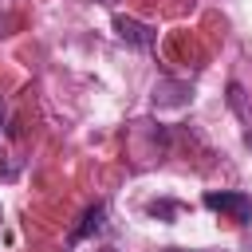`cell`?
<instances>
[{"mask_svg": "<svg viewBox=\"0 0 252 252\" xmlns=\"http://www.w3.org/2000/svg\"><path fill=\"white\" fill-rule=\"evenodd\" d=\"M244 252H252V236H244Z\"/></svg>", "mask_w": 252, "mask_h": 252, "instance_id": "ba28073f", "label": "cell"}, {"mask_svg": "<svg viewBox=\"0 0 252 252\" xmlns=\"http://www.w3.org/2000/svg\"><path fill=\"white\" fill-rule=\"evenodd\" d=\"M114 32H118L122 43H130V47H138V51H150V47L158 43V28L146 24V20H138V16H126V12L114 16Z\"/></svg>", "mask_w": 252, "mask_h": 252, "instance_id": "7a4b0ae2", "label": "cell"}, {"mask_svg": "<svg viewBox=\"0 0 252 252\" xmlns=\"http://www.w3.org/2000/svg\"><path fill=\"white\" fill-rule=\"evenodd\" d=\"M201 201H205V209L224 213L232 224H252V193H244V189H209Z\"/></svg>", "mask_w": 252, "mask_h": 252, "instance_id": "6da1fadb", "label": "cell"}, {"mask_svg": "<svg viewBox=\"0 0 252 252\" xmlns=\"http://www.w3.org/2000/svg\"><path fill=\"white\" fill-rule=\"evenodd\" d=\"M161 252H224V248H161Z\"/></svg>", "mask_w": 252, "mask_h": 252, "instance_id": "52a82bcc", "label": "cell"}, {"mask_svg": "<svg viewBox=\"0 0 252 252\" xmlns=\"http://www.w3.org/2000/svg\"><path fill=\"white\" fill-rule=\"evenodd\" d=\"M4 130H8V106H4V98H0V138H4Z\"/></svg>", "mask_w": 252, "mask_h": 252, "instance_id": "8992f818", "label": "cell"}, {"mask_svg": "<svg viewBox=\"0 0 252 252\" xmlns=\"http://www.w3.org/2000/svg\"><path fill=\"white\" fill-rule=\"evenodd\" d=\"M150 213H154V217H158V213H161V217H169V213H177V205H169V201H161V205H158V201H154V205H150Z\"/></svg>", "mask_w": 252, "mask_h": 252, "instance_id": "5b68a950", "label": "cell"}, {"mask_svg": "<svg viewBox=\"0 0 252 252\" xmlns=\"http://www.w3.org/2000/svg\"><path fill=\"white\" fill-rule=\"evenodd\" d=\"M102 220H106V205L102 201H94L83 217H79V224L71 228V244H79V240H87V236H94L98 228H102Z\"/></svg>", "mask_w": 252, "mask_h": 252, "instance_id": "277c9868", "label": "cell"}, {"mask_svg": "<svg viewBox=\"0 0 252 252\" xmlns=\"http://www.w3.org/2000/svg\"><path fill=\"white\" fill-rule=\"evenodd\" d=\"M193 98L189 83H177V79H158L154 83V106H185Z\"/></svg>", "mask_w": 252, "mask_h": 252, "instance_id": "3957f363", "label": "cell"}]
</instances>
